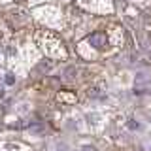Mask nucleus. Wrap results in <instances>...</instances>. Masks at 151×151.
<instances>
[{
    "label": "nucleus",
    "mask_w": 151,
    "mask_h": 151,
    "mask_svg": "<svg viewBox=\"0 0 151 151\" xmlns=\"http://www.w3.org/2000/svg\"><path fill=\"white\" fill-rule=\"evenodd\" d=\"M89 44H91L94 49H104L108 44V40H106V36L102 34V32H94V34L89 36Z\"/></svg>",
    "instance_id": "nucleus-1"
},
{
    "label": "nucleus",
    "mask_w": 151,
    "mask_h": 151,
    "mask_svg": "<svg viewBox=\"0 0 151 151\" xmlns=\"http://www.w3.org/2000/svg\"><path fill=\"white\" fill-rule=\"evenodd\" d=\"M127 127H129L130 130H140V129H142L140 121H136V119H129V123H127Z\"/></svg>",
    "instance_id": "nucleus-2"
},
{
    "label": "nucleus",
    "mask_w": 151,
    "mask_h": 151,
    "mask_svg": "<svg viewBox=\"0 0 151 151\" xmlns=\"http://www.w3.org/2000/svg\"><path fill=\"white\" fill-rule=\"evenodd\" d=\"M6 83L8 85H15V76H13V74H6Z\"/></svg>",
    "instance_id": "nucleus-3"
},
{
    "label": "nucleus",
    "mask_w": 151,
    "mask_h": 151,
    "mask_svg": "<svg viewBox=\"0 0 151 151\" xmlns=\"http://www.w3.org/2000/svg\"><path fill=\"white\" fill-rule=\"evenodd\" d=\"M81 151H98V149L93 147V145H89V144H85V145H81Z\"/></svg>",
    "instance_id": "nucleus-4"
},
{
    "label": "nucleus",
    "mask_w": 151,
    "mask_h": 151,
    "mask_svg": "<svg viewBox=\"0 0 151 151\" xmlns=\"http://www.w3.org/2000/svg\"><path fill=\"white\" fill-rule=\"evenodd\" d=\"M149 151H151V145H149Z\"/></svg>",
    "instance_id": "nucleus-5"
}]
</instances>
